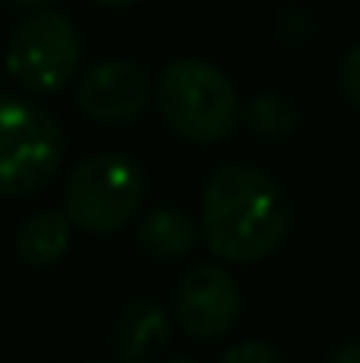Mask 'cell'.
Segmentation results:
<instances>
[{"mask_svg": "<svg viewBox=\"0 0 360 363\" xmlns=\"http://www.w3.org/2000/svg\"><path fill=\"white\" fill-rule=\"evenodd\" d=\"M293 226L286 191L258 166H219L202 194V237L230 264H254L276 254Z\"/></svg>", "mask_w": 360, "mask_h": 363, "instance_id": "obj_1", "label": "cell"}, {"mask_svg": "<svg viewBox=\"0 0 360 363\" xmlns=\"http://www.w3.org/2000/svg\"><path fill=\"white\" fill-rule=\"evenodd\" d=\"M156 103L170 130L195 145L223 141L240 121L234 82L205 60H173L163 67Z\"/></svg>", "mask_w": 360, "mask_h": 363, "instance_id": "obj_2", "label": "cell"}, {"mask_svg": "<svg viewBox=\"0 0 360 363\" xmlns=\"http://www.w3.org/2000/svg\"><path fill=\"white\" fill-rule=\"evenodd\" d=\"M57 121L21 96H0V194L28 198L43 191L60 166Z\"/></svg>", "mask_w": 360, "mask_h": 363, "instance_id": "obj_3", "label": "cell"}, {"mask_svg": "<svg viewBox=\"0 0 360 363\" xmlns=\"http://www.w3.org/2000/svg\"><path fill=\"white\" fill-rule=\"evenodd\" d=\"M141 198V169L120 152H99L71 169L64 187V212L71 226L89 233H117L138 216Z\"/></svg>", "mask_w": 360, "mask_h": 363, "instance_id": "obj_4", "label": "cell"}, {"mask_svg": "<svg viewBox=\"0 0 360 363\" xmlns=\"http://www.w3.org/2000/svg\"><path fill=\"white\" fill-rule=\"evenodd\" d=\"M82 64V39L57 11L28 14L7 43V74L36 96L60 92Z\"/></svg>", "mask_w": 360, "mask_h": 363, "instance_id": "obj_5", "label": "cell"}, {"mask_svg": "<svg viewBox=\"0 0 360 363\" xmlns=\"http://www.w3.org/2000/svg\"><path fill=\"white\" fill-rule=\"evenodd\" d=\"M173 314L177 325L198 342L230 335L240 318V289L234 275L219 264H195L173 293Z\"/></svg>", "mask_w": 360, "mask_h": 363, "instance_id": "obj_6", "label": "cell"}, {"mask_svg": "<svg viewBox=\"0 0 360 363\" xmlns=\"http://www.w3.org/2000/svg\"><path fill=\"white\" fill-rule=\"evenodd\" d=\"M148 71L131 60L96 64L78 85V106L96 123H131L148 106Z\"/></svg>", "mask_w": 360, "mask_h": 363, "instance_id": "obj_7", "label": "cell"}, {"mask_svg": "<svg viewBox=\"0 0 360 363\" xmlns=\"http://www.w3.org/2000/svg\"><path fill=\"white\" fill-rule=\"evenodd\" d=\"M170 342V318L156 300H134L124 307L110 332V353L117 363H148Z\"/></svg>", "mask_w": 360, "mask_h": 363, "instance_id": "obj_8", "label": "cell"}, {"mask_svg": "<svg viewBox=\"0 0 360 363\" xmlns=\"http://www.w3.org/2000/svg\"><path fill=\"white\" fill-rule=\"evenodd\" d=\"M14 247H18V257L28 268H46V264L60 261L67 254V247H71V219H67V212L46 208V212L28 216L21 223V230H18Z\"/></svg>", "mask_w": 360, "mask_h": 363, "instance_id": "obj_9", "label": "cell"}, {"mask_svg": "<svg viewBox=\"0 0 360 363\" xmlns=\"http://www.w3.org/2000/svg\"><path fill=\"white\" fill-rule=\"evenodd\" d=\"M195 219L184 208H156L138 223V247L156 261H177L195 247Z\"/></svg>", "mask_w": 360, "mask_h": 363, "instance_id": "obj_10", "label": "cell"}, {"mask_svg": "<svg viewBox=\"0 0 360 363\" xmlns=\"http://www.w3.org/2000/svg\"><path fill=\"white\" fill-rule=\"evenodd\" d=\"M300 123L297 106L286 99V96H258L251 106H247V127L258 134V138H286L293 134Z\"/></svg>", "mask_w": 360, "mask_h": 363, "instance_id": "obj_11", "label": "cell"}, {"mask_svg": "<svg viewBox=\"0 0 360 363\" xmlns=\"http://www.w3.org/2000/svg\"><path fill=\"white\" fill-rule=\"evenodd\" d=\"M219 363H286V360H283V353H279L276 346L251 339V342H237V346H230V350L223 353V360Z\"/></svg>", "mask_w": 360, "mask_h": 363, "instance_id": "obj_12", "label": "cell"}, {"mask_svg": "<svg viewBox=\"0 0 360 363\" xmlns=\"http://www.w3.org/2000/svg\"><path fill=\"white\" fill-rule=\"evenodd\" d=\"M339 89H343V96L360 110V43L343 57V64H339Z\"/></svg>", "mask_w": 360, "mask_h": 363, "instance_id": "obj_13", "label": "cell"}, {"mask_svg": "<svg viewBox=\"0 0 360 363\" xmlns=\"http://www.w3.org/2000/svg\"><path fill=\"white\" fill-rule=\"evenodd\" d=\"M329 363H360V339H350V342L336 346Z\"/></svg>", "mask_w": 360, "mask_h": 363, "instance_id": "obj_14", "label": "cell"}, {"mask_svg": "<svg viewBox=\"0 0 360 363\" xmlns=\"http://www.w3.org/2000/svg\"><path fill=\"white\" fill-rule=\"evenodd\" d=\"M14 7H43V4H53V0H11Z\"/></svg>", "mask_w": 360, "mask_h": 363, "instance_id": "obj_15", "label": "cell"}, {"mask_svg": "<svg viewBox=\"0 0 360 363\" xmlns=\"http://www.w3.org/2000/svg\"><path fill=\"white\" fill-rule=\"evenodd\" d=\"M96 4H103V7H127V4H138V0H96Z\"/></svg>", "mask_w": 360, "mask_h": 363, "instance_id": "obj_16", "label": "cell"}, {"mask_svg": "<svg viewBox=\"0 0 360 363\" xmlns=\"http://www.w3.org/2000/svg\"><path fill=\"white\" fill-rule=\"evenodd\" d=\"M163 363H195V360H184V357H173V360H163Z\"/></svg>", "mask_w": 360, "mask_h": 363, "instance_id": "obj_17", "label": "cell"}, {"mask_svg": "<svg viewBox=\"0 0 360 363\" xmlns=\"http://www.w3.org/2000/svg\"><path fill=\"white\" fill-rule=\"evenodd\" d=\"M92 363H117V360H92Z\"/></svg>", "mask_w": 360, "mask_h": 363, "instance_id": "obj_18", "label": "cell"}]
</instances>
